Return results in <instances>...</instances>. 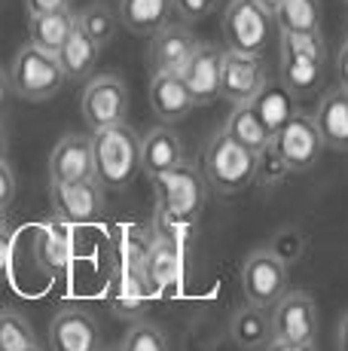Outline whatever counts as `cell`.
Returning a JSON list of instances; mask_svg holds the SVG:
<instances>
[{
	"label": "cell",
	"mask_w": 348,
	"mask_h": 351,
	"mask_svg": "<svg viewBox=\"0 0 348 351\" xmlns=\"http://www.w3.org/2000/svg\"><path fill=\"white\" fill-rule=\"evenodd\" d=\"M153 184H156V229L186 239L205 205V178L192 165L180 162Z\"/></svg>",
	"instance_id": "6da1fadb"
},
{
	"label": "cell",
	"mask_w": 348,
	"mask_h": 351,
	"mask_svg": "<svg viewBox=\"0 0 348 351\" xmlns=\"http://www.w3.org/2000/svg\"><path fill=\"white\" fill-rule=\"evenodd\" d=\"M95 180L107 190H123L140 171V138L125 123L92 132Z\"/></svg>",
	"instance_id": "7a4b0ae2"
},
{
	"label": "cell",
	"mask_w": 348,
	"mask_h": 351,
	"mask_svg": "<svg viewBox=\"0 0 348 351\" xmlns=\"http://www.w3.org/2000/svg\"><path fill=\"white\" fill-rule=\"evenodd\" d=\"M327 71V46L321 31L293 34L281 31V83L293 98L312 95L321 89Z\"/></svg>",
	"instance_id": "3957f363"
},
{
	"label": "cell",
	"mask_w": 348,
	"mask_h": 351,
	"mask_svg": "<svg viewBox=\"0 0 348 351\" xmlns=\"http://www.w3.org/2000/svg\"><path fill=\"white\" fill-rule=\"evenodd\" d=\"M257 178V156L245 150L238 141H232L226 132L214 134L208 144V156H205V180L214 193L232 195L242 193Z\"/></svg>",
	"instance_id": "277c9868"
},
{
	"label": "cell",
	"mask_w": 348,
	"mask_h": 351,
	"mask_svg": "<svg viewBox=\"0 0 348 351\" xmlns=\"http://www.w3.org/2000/svg\"><path fill=\"white\" fill-rule=\"evenodd\" d=\"M68 80L62 62H58L55 52H46L40 46L28 43L16 52V62H12L10 73V86L18 98L25 101H46L52 95H58Z\"/></svg>",
	"instance_id": "5b68a950"
},
{
	"label": "cell",
	"mask_w": 348,
	"mask_h": 351,
	"mask_svg": "<svg viewBox=\"0 0 348 351\" xmlns=\"http://www.w3.org/2000/svg\"><path fill=\"white\" fill-rule=\"evenodd\" d=\"M272 12L260 0H229L223 12V37L226 49L260 56L272 40Z\"/></svg>",
	"instance_id": "8992f818"
},
{
	"label": "cell",
	"mask_w": 348,
	"mask_h": 351,
	"mask_svg": "<svg viewBox=\"0 0 348 351\" xmlns=\"http://www.w3.org/2000/svg\"><path fill=\"white\" fill-rule=\"evenodd\" d=\"M269 147L287 171L299 174V171H309V168L318 165L321 150H324V141H321V132H318V125H314V117L297 110L275 132V138H272Z\"/></svg>",
	"instance_id": "52a82bcc"
},
{
	"label": "cell",
	"mask_w": 348,
	"mask_h": 351,
	"mask_svg": "<svg viewBox=\"0 0 348 351\" xmlns=\"http://www.w3.org/2000/svg\"><path fill=\"white\" fill-rule=\"evenodd\" d=\"M245 300L253 306L272 308L287 293V260L272 247H260L242 266Z\"/></svg>",
	"instance_id": "ba28073f"
},
{
	"label": "cell",
	"mask_w": 348,
	"mask_h": 351,
	"mask_svg": "<svg viewBox=\"0 0 348 351\" xmlns=\"http://www.w3.org/2000/svg\"><path fill=\"white\" fill-rule=\"evenodd\" d=\"M184 239L171 232H153L150 247H147L144 266H140V275H144L147 293H171L177 290V285L184 281Z\"/></svg>",
	"instance_id": "9c48e42d"
},
{
	"label": "cell",
	"mask_w": 348,
	"mask_h": 351,
	"mask_svg": "<svg viewBox=\"0 0 348 351\" xmlns=\"http://www.w3.org/2000/svg\"><path fill=\"white\" fill-rule=\"evenodd\" d=\"M129 113V89L119 77L104 73V77H92L83 92V119L86 125L95 128L116 125Z\"/></svg>",
	"instance_id": "30bf717a"
},
{
	"label": "cell",
	"mask_w": 348,
	"mask_h": 351,
	"mask_svg": "<svg viewBox=\"0 0 348 351\" xmlns=\"http://www.w3.org/2000/svg\"><path fill=\"white\" fill-rule=\"evenodd\" d=\"M49 202L52 211H55V220H62V223H92L104 214V193L95 178L52 184Z\"/></svg>",
	"instance_id": "8fae6325"
},
{
	"label": "cell",
	"mask_w": 348,
	"mask_h": 351,
	"mask_svg": "<svg viewBox=\"0 0 348 351\" xmlns=\"http://www.w3.org/2000/svg\"><path fill=\"white\" fill-rule=\"evenodd\" d=\"M272 339L284 342H314L318 339V308L303 290L284 293L272 306Z\"/></svg>",
	"instance_id": "7c38bea8"
},
{
	"label": "cell",
	"mask_w": 348,
	"mask_h": 351,
	"mask_svg": "<svg viewBox=\"0 0 348 351\" xmlns=\"http://www.w3.org/2000/svg\"><path fill=\"white\" fill-rule=\"evenodd\" d=\"M266 86V67L260 56H247V52H223L220 62V98H226L232 107L251 104L257 92Z\"/></svg>",
	"instance_id": "4fadbf2b"
},
{
	"label": "cell",
	"mask_w": 348,
	"mask_h": 351,
	"mask_svg": "<svg viewBox=\"0 0 348 351\" xmlns=\"http://www.w3.org/2000/svg\"><path fill=\"white\" fill-rule=\"evenodd\" d=\"M220 62H223V49L208 43H199L190 62L180 67V80L190 89V98L196 107L211 104L220 98Z\"/></svg>",
	"instance_id": "5bb4252c"
},
{
	"label": "cell",
	"mask_w": 348,
	"mask_h": 351,
	"mask_svg": "<svg viewBox=\"0 0 348 351\" xmlns=\"http://www.w3.org/2000/svg\"><path fill=\"white\" fill-rule=\"evenodd\" d=\"M92 178H95L92 138L64 134L49 156V180L52 184H68V180H92Z\"/></svg>",
	"instance_id": "9a60e30c"
},
{
	"label": "cell",
	"mask_w": 348,
	"mask_h": 351,
	"mask_svg": "<svg viewBox=\"0 0 348 351\" xmlns=\"http://www.w3.org/2000/svg\"><path fill=\"white\" fill-rule=\"evenodd\" d=\"M98 321L83 308H62L49 324L52 351H98Z\"/></svg>",
	"instance_id": "2e32d148"
},
{
	"label": "cell",
	"mask_w": 348,
	"mask_h": 351,
	"mask_svg": "<svg viewBox=\"0 0 348 351\" xmlns=\"http://www.w3.org/2000/svg\"><path fill=\"white\" fill-rule=\"evenodd\" d=\"M196 46H199V40L186 28H180V25H165V28H159L153 34V43H150L153 73H180V67L190 62Z\"/></svg>",
	"instance_id": "e0dca14e"
},
{
	"label": "cell",
	"mask_w": 348,
	"mask_h": 351,
	"mask_svg": "<svg viewBox=\"0 0 348 351\" xmlns=\"http://www.w3.org/2000/svg\"><path fill=\"white\" fill-rule=\"evenodd\" d=\"M180 162H184V147H180V138L174 134V128L156 125L140 138V171L150 180L169 174Z\"/></svg>",
	"instance_id": "ac0fdd59"
},
{
	"label": "cell",
	"mask_w": 348,
	"mask_h": 351,
	"mask_svg": "<svg viewBox=\"0 0 348 351\" xmlns=\"http://www.w3.org/2000/svg\"><path fill=\"white\" fill-rule=\"evenodd\" d=\"M150 104L162 123H177V119H184L196 107L190 98V89L180 80V73H153Z\"/></svg>",
	"instance_id": "d6986e66"
},
{
	"label": "cell",
	"mask_w": 348,
	"mask_h": 351,
	"mask_svg": "<svg viewBox=\"0 0 348 351\" xmlns=\"http://www.w3.org/2000/svg\"><path fill=\"white\" fill-rule=\"evenodd\" d=\"M314 125L321 132V141L330 150H348V89H333L321 98Z\"/></svg>",
	"instance_id": "ffe728a7"
},
{
	"label": "cell",
	"mask_w": 348,
	"mask_h": 351,
	"mask_svg": "<svg viewBox=\"0 0 348 351\" xmlns=\"http://www.w3.org/2000/svg\"><path fill=\"white\" fill-rule=\"evenodd\" d=\"M34 260L46 275H62L73 260V235L62 220L46 223L34 239Z\"/></svg>",
	"instance_id": "44dd1931"
},
{
	"label": "cell",
	"mask_w": 348,
	"mask_h": 351,
	"mask_svg": "<svg viewBox=\"0 0 348 351\" xmlns=\"http://www.w3.org/2000/svg\"><path fill=\"white\" fill-rule=\"evenodd\" d=\"M147 285L140 269H129V266H116L107 281V300H110L113 312L119 318H138L140 308L147 302Z\"/></svg>",
	"instance_id": "7402d4cb"
},
{
	"label": "cell",
	"mask_w": 348,
	"mask_h": 351,
	"mask_svg": "<svg viewBox=\"0 0 348 351\" xmlns=\"http://www.w3.org/2000/svg\"><path fill=\"white\" fill-rule=\"evenodd\" d=\"M98 49H101V46L86 34V28L77 19L71 34H68V40L62 43V49H58L55 56H58V62H62L64 73H68V80H86L98 64Z\"/></svg>",
	"instance_id": "603a6c76"
},
{
	"label": "cell",
	"mask_w": 348,
	"mask_h": 351,
	"mask_svg": "<svg viewBox=\"0 0 348 351\" xmlns=\"http://www.w3.org/2000/svg\"><path fill=\"white\" fill-rule=\"evenodd\" d=\"M229 333H232V342L245 351L266 348L272 342V315L266 312L263 306L245 302V306L232 315Z\"/></svg>",
	"instance_id": "cb8c5ba5"
},
{
	"label": "cell",
	"mask_w": 348,
	"mask_h": 351,
	"mask_svg": "<svg viewBox=\"0 0 348 351\" xmlns=\"http://www.w3.org/2000/svg\"><path fill=\"white\" fill-rule=\"evenodd\" d=\"M251 107L260 117V123L266 125V132L275 138L278 128L297 113V98L290 95V89H287L281 80L278 83H269V80H266V86L257 92V98L251 101Z\"/></svg>",
	"instance_id": "d4e9b609"
},
{
	"label": "cell",
	"mask_w": 348,
	"mask_h": 351,
	"mask_svg": "<svg viewBox=\"0 0 348 351\" xmlns=\"http://www.w3.org/2000/svg\"><path fill=\"white\" fill-rule=\"evenodd\" d=\"M174 0H119V22L135 34H156L169 25Z\"/></svg>",
	"instance_id": "484cf974"
},
{
	"label": "cell",
	"mask_w": 348,
	"mask_h": 351,
	"mask_svg": "<svg viewBox=\"0 0 348 351\" xmlns=\"http://www.w3.org/2000/svg\"><path fill=\"white\" fill-rule=\"evenodd\" d=\"M226 134H229L232 141H238V144L245 147V150H251L253 156H260V153L269 150L272 144V134L266 132V125L260 123V117L253 113L251 104H236L229 113V119H226Z\"/></svg>",
	"instance_id": "4316f807"
},
{
	"label": "cell",
	"mask_w": 348,
	"mask_h": 351,
	"mask_svg": "<svg viewBox=\"0 0 348 351\" xmlns=\"http://www.w3.org/2000/svg\"><path fill=\"white\" fill-rule=\"evenodd\" d=\"M77 22V16L68 10H55V12H43V16H31L28 19V34H31V43L40 46L46 52H58L62 43L68 40V34Z\"/></svg>",
	"instance_id": "83f0119b"
},
{
	"label": "cell",
	"mask_w": 348,
	"mask_h": 351,
	"mask_svg": "<svg viewBox=\"0 0 348 351\" xmlns=\"http://www.w3.org/2000/svg\"><path fill=\"white\" fill-rule=\"evenodd\" d=\"M281 31L309 34L321 31V0H281L278 10L272 12Z\"/></svg>",
	"instance_id": "f1b7e54d"
},
{
	"label": "cell",
	"mask_w": 348,
	"mask_h": 351,
	"mask_svg": "<svg viewBox=\"0 0 348 351\" xmlns=\"http://www.w3.org/2000/svg\"><path fill=\"white\" fill-rule=\"evenodd\" d=\"M153 232H144L138 226H123L119 235L113 239V254H116V266H129V269H140L144 266L147 247H150Z\"/></svg>",
	"instance_id": "f546056e"
},
{
	"label": "cell",
	"mask_w": 348,
	"mask_h": 351,
	"mask_svg": "<svg viewBox=\"0 0 348 351\" xmlns=\"http://www.w3.org/2000/svg\"><path fill=\"white\" fill-rule=\"evenodd\" d=\"M37 346L34 330L18 312H0V351H25Z\"/></svg>",
	"instance_id": "4dcf8cb0"
},
{
	"label": "cell",
	"mask_w": 348,
	"mask_h": 351,
	"mask_svg": "<svg viewBox=\"0 0 348 351\" xmlns=\"http://www.w3.org/2000/svg\"><path fill=\"white\" fill-rule=\"evenodd\" d=\"M119 351H169V342H165L159 327H153V324H147V321H138V324H132L129 336H125Z\"/></svg>",
	"instance_id": "1f68e13d"
},
{
	"label": "cell",
	"mask_w": 348,
	"mask_h": 351,
	"mask_svg": "<svg viewBox=\"0 0 348 351\" xmlns=\"http://www.w3.org/2000/svg\"><path fill=\"white\" fill-rule=\"evenodd\" d=\"M77 19H79V25L86 28V34H89V37L95 40L98 46H104V43H110V40H113L116 22H113L110 10H104V6H92V10L79 12Z\"/></svg>",
	"instance_id": "d6a6232c"
},
{
	"label": "cell",
	"mask_w": 348,
	"mask_h": 351,
	"mask_svg": "<svg viewBox=\"0 0 348 351\" xmlns=\"http://www.w3.org/2000/svg\"><path fill=\"white\" fill-rule=\"evenodd\" d=\"M220 0H174V10L186 19V22H196V19L208 16Z\"/></svg>",
	"instance_id": "836d02e7"
},
{
	"label": "cell",
	"mask_w": 348,
	"mask_h": 351,
	"mask_svg": "<svg viewBox=\"0 0 348 351\" xmlns=\"http://www.w3.org/2000/svg\"><path fill=\"white\" fill-rule=\"evenodd\" d=\"M12 195H16V174H12L10 162L0 159V211H6V208H10Z\"/></svg>",
	"instance_id": "e575fe53"
},
{
	"label": "cell",
	"mask_w": 348,
	"mask_h": 351,
	"mask_svg": "<svg viewBox=\"0 0 348 351\" xmlns=\"http://www.w3.org/2000/svg\"><path fill=\"white\" fill-rule=\"evenodd\" d=\"M28 16H43V12H55V10H68L71 0H25Z\"/></svg>",
	"instance_id": "d590c367"
},
{
	"label": "cell",
	"mask_w": 348,
	"mask_h": 351,
	"mask_svg": "<svg viewBox=\"0 0 348 351\" xmlns=\"http://www.w3.org/2000/svg\"><path fill=\"white\" fill-rule=\"evenodd\" d=\"M10 254H12V232L3 220V211H0V269L10 263Z\"/></svg>",
	"instance_id": "8d00e7d4"
},
{
	"label": "cell",
	"mask_w": 348,
	"mask_h": 351,
	"mask_svg": "<svg viewBox=\"0 0 348 351\" xmlns=\"http://www.w3.org/2000/svg\"><path fill=\"white\" fill-rule=\"evenodd\" d=\"M263 351H318L314 342H284V339H272Z\"/></svg>",
	"instance_id": "74e56055"
},
{
	"label": "cell",
	"mask_w": 348,
	"mask_h": 351,
	"mask_svg": "<svg viewBox=\"0 0 348 351\" xmlns=\"http://www.w3.org/2000/svg\"><path fill=\"white\" fill-rule=\"evenodd\" d=\"M336 77H339V86L348 89V40L343 43V49H339V56H336Z\"/></svg>",
	"instance_id": "f35d334b"
},
{
	"label": "cell",
	"mask_w": 348,
	"mask_h": 351,
	"mask_svg": "<svg viewBox=\"0 0 348 351\" xmlns=\"http://www.w3.org/2000/svg\"><path fill=\"white\" fill-rule=\"evenodd\" d=\"M10 92H12V86H10V77H6V73L0 71V113H3L6 101H10Z\"/></svg>",
	"instance_id": "ab89813d"
},
{
	"label": "cell",
	"mask_w": 348,
	"mask_h": 351,
	"mask_svg": "<svg viewBox=\"0 0 348 351\" xmlns=\"http://www.w3.org/2000/svg\"><path fill=\"white\" fill-rule=\"evenodd\" d=\"M336 346H339V351H348V315H343V321H339Z\"/></svg>",
	"instance_id": "60d3db41"
},
{
	"label": "cell",
	"mask_w": 348,
	"mask_h": 351,
	"mask_svg": "<svg viewBox=\"0 0 348 351\" xmlns=\"http://www.w3.org/2000/svg\"><path fill=\"white\" fill-rule=\"evenodd\" d=\"M260 3H263V6H266V10H269V12H275V10H278V3H281V0H260Z\"/></svg>",
	"instance_id": "b9f144b4"
},
{
	"label": "cell",
	"mask_w": 348,
	"mask_h": 351,
	"mask_svg": "<svg viewBox=\"0 0 348 351\" xmlns=\"http://www.w3.org/2000/svg\"><path fill=\"white\" fill-rule=\"evenodd\" d=\"M6 156V134H3V128H0V159Z\"/></svg>",
	"instance_id": "7bdbcfd3"
},
{
	"label": "cell",
	"mask_w": 348,
	"mask_h": 351,
	"mask_svg": "<svg viewBox=\"0 0 348 351\" xmlns=\"http://www.w3.org/2000/svg\"><path fill=\"white\" fill-rule=\"evenodd\" d=\"M25 351H40V348H37V346H31V348H25Z\"/></svg>",
	"instance_id": "ee69618b"
}]
</instances>
